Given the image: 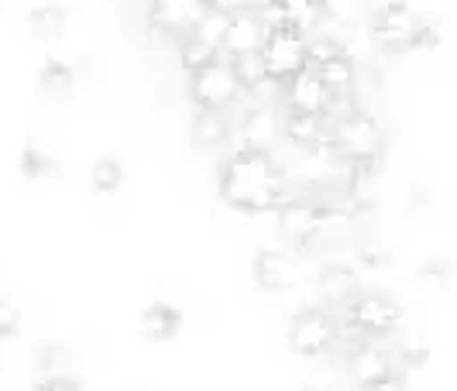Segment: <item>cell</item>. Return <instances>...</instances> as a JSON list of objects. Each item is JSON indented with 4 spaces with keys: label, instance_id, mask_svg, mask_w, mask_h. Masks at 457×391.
Returning a JSON list of instances; mask_svg holds the SVG:
<instances>
[{
    "label": "cell",
    "instance_id": "cell-1",
    "mask_svg": "<svg viewBox=\"0 0 457 391\" xmlns=\"http://www.w3.org/2000/svg\"><path fill=\"white\" fill-rule=\"evenodd\" d=\"M217 200L241 216H272L293 196L289 168L265 148H234L213 172Z\"/></svg>",
    "mask_w": 457,
    "mask_h": 391
},
{
    "label": "cell",
    "instance_id": "cell-2",
    "mask_svg": "<svg viewBox=\"0 0 457 391\" xmlns=\"http://www.w3.org/2000/svg\"><path fill=\"white\" fill-rule=\"evenodd\" d=\"M327 148L344 161V165H382L386 155V127L382 120L368 110L365 103H347L341 110L327 117Z\"/></svg>",
    "mask_w": 457,
    "mask_h": 391
},
{
    "label": "cell",
    "instance_id": "cell-3",
    "mask_svg": "<svg viewBox=\"0 0 457 391\" xmlns=\"http://www.w3.org/2000/svg\"><path fill=\"white\" fill-rule=\"evenodd\" d=\"M403 326H406V313L392 296H386V292H358L344 305L341 340L347 333L354 340H389V337L403 333Z\"/></svg>",
    "mask_w": 457,
    "mask_h": 391
},
{
    "label": "cell",
    "instance_id": "cell-4",
    "mask_svg": "<svg viewBox=\"0 0 457 391\" xmlns=\"http://www.w3.org/2000/svg\"><path fill=\"white\" fill-rule=\"evenodd\" d=\"M186 93L196 107L206 110H234L241 100H245V83L234 69L228 55H213L206 66L186 72Z\"/></svg>",
    "mask_w": 457,
    "mask_h": 391
},
{
    "label": "cell",
    "instance_id": "cell-5",
    "mask_svg": "<svg viewBox=\"0 0 457 391\" xmlns=\"http://www.w3.org/2000/svg\"><path fill=\"white\" fill-rule=\"evenodd\" d=\"M286 344L296 357H306V361L330 357L341 346V320L327 305H303L289 320Z\"/></svg>",
    "mask_w": 457,
    "mask_h": 391
},
{
    "label": "cell",
    "instance_id": "cell-6",
    "mask_svg": "<svg viewBox=\"0 0 457 391\" xmlns=\"http://www.w3.org/2000/svg\"><path fill=\"white\" fill-rule=\"evenodd\" d=\"M423 21L427 18L416 14L410 0H382L368 18L371 45L386 55H406V52H412V42H416Z\"/></svg>",
    "mask_w": 457,
    "mask_h": 391
},
{
    "label": "cell",
    "instance_id": "cell-7",
    "mask_svg": "<svg viewBox=\"0 0 457 391\" xmlns=\"http://www.w3.org/2000/svg\"><path fill=\"white\" fill-rule=\"evenodd\" d=\"M258 62L265 76L272 83H286L289 76H296L299 69L310 66V55H306V35L296 31V28H282V24H272L265 42L258 48Z\"/></svg>",
    "mask_w": 457,
    "mask_h": 391
},
{
    "label": "cell",
    "instance_id": "cell-8",
    "mask_svg": "<svg viewBox=\"0 0 457 391\" xmlns=\"http://www.w3.org/2000/svg\"><path fill=\"white\" fill-rule=\"evenodd\" d=\"M272 216L278 237L286 244L299 248V251H306V248L323 240V203L313 200V196H289Z\"/></svg>",
    "mask_w": 457,
    "mask_h": 391
},
{
    "label": "cell",
    "instance_id": "cell-9",
    "mask_svg": "<svg viewBox=\"0 0 457 391\" xmlns=\"http://www.w3.org/2000/svg\"><path fill=\"white\" fill-rule=\"evenodd\" d=\"M395 371H399V364H395V354L386 346V340H354L351 350L344 354V378L358 391H371Z\"/></svg>",
    "mask_w": 457,
    "mask_h": 391
},
{
    "label": "cell",
    "instance_id": "cell-10",
    "mask_svg": "<svg viewBox=\"0 0 457 391\" xmlns=\"http://www.w3.org/2000/svg\"><path fill=\"white\" fill-rule=\"evenodd\" d=\"M210 11V0H145V21L152 35H162L169 42L193 35Z\"/></svg>",
    "mask_w": 457,
    "mask_h": 391
},
{
    "label": "cell",
    "instance_id": "cell-11",
    "mask_svg": "<svg viewBox=\"0 0 457 391\" xmlns=\"http://www.w3.org/2000/svg\"><path fill=\"white\" fill-rule=\"evenodd\" d=\"M269 18L265 11H254V7H241V11H230L228 24H224V35H220V55L228 59H245V55H258V48L269 35Z\"/></svg>",
    "mask_w": 457,
    "mask_h": 391
},
{
    "label": "cell",
    "instance_id": "cell-12",
    "mask_svg": "<svg viewBox=\"0 0 457 391\" xmlns=\"http://www.w3.org/2000/svg\"><path fill=\"white\" fill-rule=\"evenodd\" d=\"M254 285L269 296H286L299 285V261L286 248H258L252 257Z\"/></svg>",
    "mask_w": 457,
    "mask_h": 391
},
{
    "label": "cell",
    "instance_id": "cell-13",
    "mask_svg": "<svg viewBox=\"0 0 457 391\" xmlns=\"http://www.w3.org/2000/svg\"><path fill=\"white\" fill-rule=\"evenodd\" d=\"M278 107L282 110H303V114H330L334 107V93L317 79V72L299 69L278 86Z\"/></svg>",
    "mask_w": 457,
    "mask_h": 391
},
{
    "label": "cell",
    "instance_id": "cell-14",
    "mask_svg": "<svg viewBox=\"0 0 457 391\" xmlns=\"http://www.w3.org/2000/svg\"><path fill=\"white\" fill-rule=\"evenodd\" d=\"M361 292V275L354 268V261H327L317 272V299L327 309H344L347 302Z\"/></svg>",
    "mask_w": 457,
    "mask_h": 391
},
{
    "label": "cell",
    "instance_id": "cell-15",
    "mask_svg": "<svg viewBox=\"0 0 457 391\" xmlns=\"http://www.w3.org/2000/svg\"><path fill=\"white\" fill-rule=\"evenodd\" d=\"M327 127L330 120L327 114H303V110H282V124H278V138L293 144L296 151H310L327 144Z\"/></svg>",
    "mask_w": 457,
    "mask_h": 391
},
{
    "label": "cell",
    "instance_id": "cell-16",
    "mask_svg": "<svg viewBox=\"0 0 457 391\" xmlns=\"http://www.w3.org/2000/svg\"><path fill=\"white\" fill-rule=\"evenodd\" d=\"M183 309H176L172 302H152L137 316V333L148 344H172L183 333Z\"/></svg>",
    "mask_w": 457,
    "mask_h": 391
},
{
    "label": "cell",
    "instance_id": "cell-17",
    "mask_svg": "<svg viewBox=\"0 0 457 391\" xmlns=\"http://www.w3.org/2000/svg\"><path fill=\"white\" fill-rule=\"evenodd\" d=\"M269 24H282V28H296L303 35L317 31L323 21L320 0H269V7H262Z\"/></svg>",
    "mask_w": 457,
    "mask_h": 391
},
{
    "label": "cell",
    "instance_id": "cell-18",
    "mask_svg": "<svg viewBox=\"0 0 457 391\" xmlns=\"http://www.w3.org/2000/svg\"><path fill=\"white\" fill-rule=\"evenodd\" d=\"M189 134H193V144H196V148H204V151L228 148L230 138H234V120H230V110H206V107H196L193 124H189Z\"/></svg>",
    "mask_w": 457,
    "mask_h": 391
},
{
    "label": "cell",
    "instance_id": "cell-19",
    "mask_svg": "<svg viewBox=\"0 0 457 391\" xmlns=\"http://www.w3.org/2000/svg\"><path fill=\"white\" fill-rule=\"evenodd\" d=\"M310 69L317 72V79H320L334 96H354V86H358V62H354L351 55L337 52V55L323 59V62L310 66Z\"/></svg>",
    "mask_w": 457,
    "mask_h": 391
},
{
    "label": "cell",
    "instance_id": "cell-20",
    "mask_svg": "<svg viewBox=\"0 0 457 391\" xmlns=\"http://www.w3.org/2000/svg\"><path fill=\"white\" fill-rule=\"evenodd\" d=\"M28 31H31V38H38V42H59L69 31V11L62 4H55V0L38 4V7H31V14H28Z\"/></svg>",
    "mask_w": 457,
    "mask_h": 391
},
{
    "label": "cell",
    "instance_id": "cell-21",
    "mask_svg": "<svg viewBox=\"0 0 457 391\" xmlns=\"http://www.w3.org/2000/svg\"><path fill=\"white\" fill-rule=\"evenodd\" d=\"M38 90L46 93V96H52V100L72 96V90H76V69H72V62L55 59V55L46 59L42 69H38Z\"/></svg>",
    "mask_w": 457,
    "mask_h": 391
},
{
    "label": "cell",
    "instance_id": "cell-22",
    "mask_svg": "<svg viewBox=\"0 0 457 391\" xmlns=\"http://www.w3.org/2000/svg\"><path fill=\"white\" fill-rule=\"evenodd\" d=\"M18 168H21V175L28 183H46V179H55L59 172H62V165L59 159L46 151L42 144H24L21 159H18Z\"/></svg>",
    "mask_w": 457,
    "mask_h": 391
},
{
    "label": "cell",
    "instance_id": "cell-23",
    "mask_svg": "<svg viewBox=\"0 0 457 391\" xmlns=\"http://www.w3.org/2000/svg\"><path fill=\"white\" fill-rule=\"evenodd\" d=\"M124 185V165L114 155H104L90 165V189L96 196H114Z\"/></svg>",
    "mask_w": 457,
    "mask_h": 391
},
{
    "label": "cell",
    "instance_id": "cell-24",
    "mask_svg": "<svg viewBox=\"0 0 457 391\" xmlns=\"http://www.w3.org/2000/svg\"><path fill=\"white\" fill-rule=\"evenodd\" d=\"M368 7H371V0H320L323 24H334V28L358 24L365 18Z\"/></svg>",
    "mask_w": 457,
    "mask_h": 391
},
{
    "label": "cell",
    "instance_id": "cell-25",
    "mask_svg": "<svg viewBox=\"0 0 457 391\" xmlns=\"http://www.w3.org/2000/svg\"><path fill=\"white\" fill-rule=\"evenodd\" d=\"M176 45V59H179V66H183V72H193L200 69V66H206L213 55H220L213 45H206L204 38H196V35H186V38H176L172 42Z\"/></svg>",
    "mask_w": 457,
    "mask_h": 391
},
{
    "label": "cell",
    "instance_id": "cell-26",
    "mask_svg": "<svg viewBox=\"0 0 457 391\" xmlns=\"http://www.w3.org/2000/svg\"><path fill=\"white\" fill-rule=\"evenodd\" d=\"M416 278H420L427 289H434V292H440V296H447V292H451V278H454V265H451L447 257H430V261L420 265Z\"/></svg>",
    "mask_w": 457,
    "mask_h": 391
},
{
    "label": "cell",
    "instance_id": "cell-27",
    "mask_svg": "<svg viewBox=\"0 0 457 391\" xmlns=\"http://www.w3.org/2000/svg\"><path fill=\"white\" fill-rule=\"evenodd\" d=\"M62 361H66V354H62V346L59 344H42L38 346V354H35V371H38V378H46V374H62Z\"/></svg>",
    "mask_w": 457,
    "mask_h": 391
},
{
    "label": "cell",
    "instance_id": "cell-28",
    "mask_svg": "<svg viewBox=\"0 0 457 391\" xmlns=\"http://www.w3.org/2000/svg\"><path fill=\"white\" fill-rule=\"evenodd\" d=\"M18 333H21V309L0 296V340H11Z\"/></svg>",
    "mask_w": 457,
    "mask_h": 391
},
{
    "label": "cell",
    "instance_id": "cell-29",
    "mask_svg": "<svg viewBox=\"0 0 457 391\" xmlns=\"http://www.w3.org/2000/svg\"><path fill=\"white\" fill-rule=\"evenodd\" d=\"M31 391H83V385H79L72 374L62 371V374H46V378H38Z\"/></svg>",
    "mask_w": 457,
    "mask_h": 391
},
{
    "label": "cell",
    "instance_id": "cell-30",
    "mask_svg": "<svg viewBox=\"0 0 457 391\" xmlns=\"http://www.w3.org/2000/svg\"><path fill=\"white\" fill-rule=\"evenodd\" d=\"M434 196L430 192H412V200H410V216L412 220H427V216H434Z\"/></svg>",
    "mask_w": 457,
    "mask_h": 391
},
{
    "label": "cell",
    "instance_id": "cell-31",
    "mask_svg": "<svg viewBox=\"0 0 457 391\" xmlns=\"http://www.w3.org/2000/svg\"><path fill=\"white\" fill-rule=\"evenodd\" d=\"M371 391H410V385H406V371H395V374H389L382 385H375Z\"/></svg>",
    "mask_w": 457,
    "mask_h": 391
},
{
    "label": "cell",
    "instance_id": "cell-32",
    "mask_svg": "<svg viewBox=\"0 0 457 391\" xmlns=\"http://www.w3.org/2000/svg\"><path fill=\"white\" fill-rule=\"evenodd\" d=\"M303 391H327V388H313V385H310V388H303Z\"/></svg>",
    "mask_w": 457,
    "mask_h": 391
}]
</instances>
